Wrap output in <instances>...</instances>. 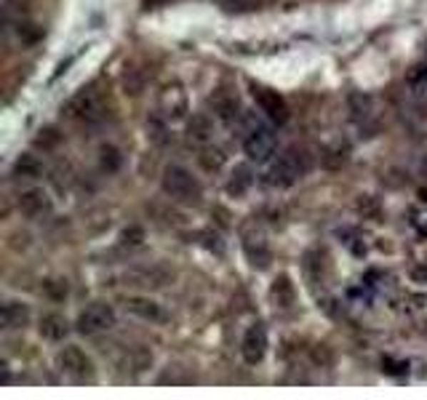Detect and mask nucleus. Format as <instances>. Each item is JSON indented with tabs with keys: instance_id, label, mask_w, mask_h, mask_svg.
Here are the masks:
<instances>
[{
	"instance_id": "4",
	"label": "nucleus",
	"mask_w": 427,
	"mask_h": 400,
	"mask_svg": "<svg viewBox=\"0 0 427 400\" xmlns=\"http://www.w3.org/2000/svg\"><path fill=\"white\" fill-rule=\"evenodd\" d=\"M112 326H115V310L104 301H96L78 315V331L86 336H96L102 331H110Z\"/></svg>"
},
{
	"instance_id": "2",
	"label": "nucleus",
	"mask_w": 427,
	"mask_h": 400,
	"mask_svg": "<svg viewBox=\"0 0 427 400\" xmlns=\"http://www.w3.org/2000/svg\"><path fill=\"white\" fill-rule=\"evenodd\" d=\"M163 192L171 195L174 200H182V203H198L201 195H204V187L201 181L195 179L193 174L182 166H169L163 171Z\"/></svg>"
},
{
	"instance_id": "28",
	"label": "nucleus",
	"mask_w": 427,
	"mask_h": 400,
	"mask_svg": "<svg viewBox=\"0 0 427 400\" xmlns=\"http://www.w3.org/2000/svg\"><path fill=\"white\" fill-rule=\"evenodd\" d=\"M56 141H59V134H56L54 129L41 131V136H38V144H41V147H54Z\"/></svg>"
},
{
	"instance_id": "20",
	"label": "nucleus",
	"mask_w": 427,
	"mask_h": 400,
	"mask_svg": "<svg viewBox=\"0 0 427 400\" xmlns=\"http://www.w3.org/2000/svg\"><path fill=\"white\" fill-rule=\"evenodd\" d=\"M121 152H118V147H112V144H104L102 150H99V169L104 171V174H115V171L121 169Z\"/></svg>"
},
{
	"instance_id": "13",
	"label": "nucleus",
	"mask_w": 427,
	"mask_h": 400,
	"mask_svg": "<svg viewBox=\"0 0 427 400\" xmlns=\"http://www.w3.org/2000/svg\"><path fill=\"white\" fill-rule=\"evenodd\" d=\"M38 331H41L43 339L61 341L64 336H67V331H70V323H67V318H64V315H59V312H46V315L41 318V326H38Z\"/></svg>"
},
{
	"instance_id": "11",
	"label": "nucleus",
	"mask_w": 427,
	"mask_h": 400,
	"mask_svg": "<svg viewBox=\"0 0 427 400\" xmlns=\"http://www.w3.org/2000/svg\"><path fill=\"white\" fill-rule=\"evenodd\" d=\"M171 278V272L163 267H142V270H131L126 275L131 286H144V289H163Z\"/></svg>"
},
{
	"instance_id": "12",
	"label": "nucleus",
	"mask_w": 427,
	"mask_h": 400,
	"mask_svg": "<svg viewBox=\"0 0 427 400\" xmlns=\"http://www.w3.org/2000/svg\"><path fill=\"white\" fill-rule=\"evenodd\" d=\"M256 101H259V107L270 115V120L275 123H286L288 120V107H286V101L278 96V91H270V89H259L254 91Z\"/></svg>"
},
{
	"instance_id": "22",
	"label": "nucleus",
	"mask_w": 427,
	"mask_h": 400,
	"mask_svg": "<svg viewBox=\"0 0 427 400\" xmlns=\"http://www.w3.org/2000/svg\"><path fill=\"white\" fill-rule=\"evenodd\" d=\"M123 89H126V94H131V96L142 94L144 91V75L136 70V67H126V72H123Z\"/></svg>"
},
{
	"instance_id": "18",
	"label": "nucleus",
	"mask_w": 427,
	"mask_h": 400,
	"mask_svg": "<svg viewBox=\"0 0 427 400\" xmlns=\"http://www.w3.org/2000/svg\"><path fill=\"white\" fill-rule=\"evenodd\" d=\"M251 171H248V166H238V169L233 171V176H230V181H227V192L230 195H243L248 187H251Z\"/></svg>"
},
{
	"instance_id": "3",
	"label": "nucleus",
	"mask_w": 427,
	"mask_h": 400,
	"mask_svg": "<svg viewBox=\"0 0 427 400\" xmlns=\"http://www.w3.org/2000/svg\"><path fill=\"white\" fill-rule=\"evenodd\" d=\"M310 171V155L302 147H288L270 171V181L278 187H288Z\"/></svg>"
},
{
	"instance_id": "25",
	"label": "nucleus",
	"mask_w": 427,
	"mask_h": 400,
	"mask_svg": "<svg viewBox=\"0 0 427 400\" xmlns=\"http://www.w3.org/2000/svg\"><path fill=\"white\" fill-rule=\"evenodd\" d=\"M345 160H347V150L342 147H336V150H328L326 152V158H323V163L328 166V169H339V166H345Z\"/></svg>"
},
{
	"instance_id": "26",
	"label": "nucleus",
	"mask_w": 427,
	"mask_h": 400,
	"mask_svg": "<svg viewBox=\"0 0 427 400\" xmlns=\"http://www.w3.org/2000/svg\"><path fill=\"white\" fill-rule=\"evenodd\" d=\"M267 0H227V9L233 11H256L262 9Z\"/></svg>"
},
{
	"instance_id": "16",
	"label": "nucleus",
	"mask_w": 427,
	"mask_h": 400,
	"mask_svg": "<svg viewBox=\"0 0 427 400\" xmlns=\"http://www.w3.org/2000/svg\"><path fill=\"white\" fill-rule=\"evenodd\" d=\"M30 323V307L24 301H6L3 304V326L6 329H24Z\"/></svg>"
},
{
	"instance_id": "7",
	"label": "nucleus",
	"mask_w": 427,
	"mask_h": 400,
	"mask_svg": "<svg viewBox=\"0 0 427 400\" xmlns=\"http://www.w3.org/2000/svg\"><path fill=\"white\" fill-rule=\"evenodd\" d=\"M241 352H243V360L248 366H256V363H262L267 352V331L265 326H259L254 323L251 329L243 334V341H241Z\"/></svg>"
},
{
	"instance_id": "10",
	"label": "nucleus",
	"mask_w": 427,
	"mask_h": 400,
	"mask_svg": "<svg viewBox=\"0 0 427 400\" xmlns=\"http://www.w3.org/2000/svg\"><path fill=\"white\" fill-rule=\"evenodd\" d=\"M161 112L166 118H179L187 112V96L179 83H169L161 91Z\"/></svg>"
},
{
	"instance_id": "5",
	"label": "nucleus",
	"mask_w": 427,
	"mask_h": 400,
	"mask_svg": "<svg viewBox=\"0 0 427 400\" xmlns=\"http://www.w3.org/2000/svg\"><path fill=\"white\" fill-rule=\"evenodd\" d=\"M56 366H59L61 374H67L72 379H91L94 376L91 358L75 344H67L64 350L56 352Z\"/></svg>"
},
{
	"instance_id": "24",
	"label": "nucleus",
	"mask_w": 427,
	"mask_h": 400,
	"mask_svg": "<svg viewBox=\"0 0 427 400\" xmlns=\"http://www.w3.org/2000/svg\"><path fill=\"white\" fill-rule=\"evenodd\" d=\"M46 294L56 301L64 299V296H67V280H49V283H46Z\"/></svg>"
},
{
	"instance_id": "27",
	"label": "nucleus",
	"mask_w": 427,
	"mask_h": 400,
	"mask_svg": "<svg viewBox=\"0 0 427 400\" xmlns=\"http://www.w3.org/2000/svg\"><path fill=\"white\" fill-rule=\"evenodd\" d=\"M142 240H144V230H142V227L131 224L129 230H123V243H126V246H142Z\"/></svg>"
},
{
	"instance_id": "23",
	"label": "nucleus",
	"mask_w": 427,
	"mask_h": 400,
	"mask_svg": "<svg viewBox=\"0 0 427 400\" xmlns=\"http://www.w3.org/2000/svg\"><path fill=\"white\" fill-rule=\"evenodd\" d=\"M313 363H318V366H331V363H334V352L328 350L326 344H316V347H313Z\"/></svg>"
},
{
	"instance_id": "6",
	"label": "nucleus",
	"mask_w": 427,
	"mask_h": 400,
	"mask_svg": "<svg viewBox=\"0 0 427 400\" xmlns=\"http://www.w3.org/2000/svg\"><path fill=\"white\" fill-rule=\"evenodd\" d=\"M16 209H19L24 219H43V216L51 214V198H49V192L32 187V190H24L16 198Z\"/></svg>"
},
{
	"instance_id": "15",
	"label": "nucleus",
	"mask_w": 427,
	"mask_h": 400,
	"mask_svg": "<svg viewBox=\"0 0 427 400\" xmlns=\"http://www.w3.org/2000/svg\"><path fill=\"white\" fill-rule=\"evenodd\" d=\"M43 160L38 155H32V152H21L16 163H14V176L16 179H38L43 174Z\"/></svg>"
},
{
	"instance_id": "8",
	"label": "nucleus",
	"mask_w": 427,
	"mask_h": 400,
	"mask_svg": "<svg viewBox=\"0 0 427 400\" xmlns=\"http://www.w3.org/2000/svg\"><path fill=\"white\" fill-rule=\"evenodd\" d=\"M243 147H246V155L251 160H267L275 152V134L270 129H265V126H256V129H251V134L246 136Z\"/></svg>"
},
{
	"instance_id": "19",
	"label": "nucleus",
	"mask_w": 427,
	"mask_h": 400,
	"mask_svg": "<svg viewBox=\"0 0 427 400\" xmlns=\"http://www.w3.org/2000/svg\"><path fill=\"white\" fill-rule=\"evenodd\" d=\"M211 104L222 118H233V115H238V99H235L233 94H227V91H219L216 96H211Z\"/></svg>"
},
{
	"instance_id": "17",
	"label": "nucleus",
	"mask_w": 427,
	"mask_h": 400,
	"mask_svg": "<svg viewBox=\"0 0 427 400\" xmlns=\"http://www.w3.org/2000/svg\"><path fill=\"white\" fill-rule=\"evenodd\" d=\"M187 134H190V139L193 141H209L214 134V123L209 115H204V112H198V115H193V120H190V126H187Z\"/></svg>"
},
{
	"instance_id": "14",
	"label": "nucleus",
	"mask_w": 427,
	"mask_h": 400,
	"mask_svg": "<svg viewBox=\"0 0 427 400\" xmlns=\"http://www.w3.org/2000/svg\"><path fill=\"white\" fill-rule=\"evenodd\" d=\"M270 299L278 304V307H291L296 299V291H294V283H291V278L288 275H278V278L273 280V286H270Z\"/></svg>"
},
{
	"instance_id": "21",
	"label": "nucleus",
	"mask_w": 427,
	"mask_h": 400,
	"mask_svg": "<svg viewBox=\"0 0 427 400\" xmlns=\"http://www.w3.org/2000/svg\"><path fill=\"white\" fill-rule=\"evenodd\" d=\"M198 163L204 166L206 171H219L224 166V152L219 150V147H204L201 150V155H198Z\"/></svg>"
},
{
	"instance_id": "9",
	"label": "nucleus",
	"mask_w": 427,
	"mask_h": 400,
	"mask_svg": "<svg viewBox=\"0 0 427 400\" xmlns=\"http://www.w3.org/2000/svg\"><path fill=\"white\" fill-rule=\"evenodd\" d=\"M123 307H126V312H131L134 318L150 320V323L166 320L163 307L155 299H150V296H126V299H123Z\"/></svg>"
},
{
	"instance_id": "1",
	"label": "nucleus",
	"mask_w": 427,
	"mask_h": 400,
	"mask_svg": "<svg viewBox=\"0 0 427 400\" xmlns=\"http://www.w3.org/2000/svg\"><path fill=\"white\" fill-rule=\"evenodd\" d=\"M64 118L83 123V126H96L107 118V104H104L102 94L96 89H81L64 104Z\"/></svg>"
},
{
	"instance_id": "29",
	"label": "nucleus",
	"mask_w": 427,
	"mask_h": 400,
	"mask_svg": "<svg viewBox=\"0 0 427 400\" xmlns=\"http://www.w3.org/2000/svg\"><path fill=\"white\" fill-rule=\"evenodd\" d=\"M419 80H425L427 83V67H414V70H411L408 83H419Z\"/></svg>"
}]
</instances>
